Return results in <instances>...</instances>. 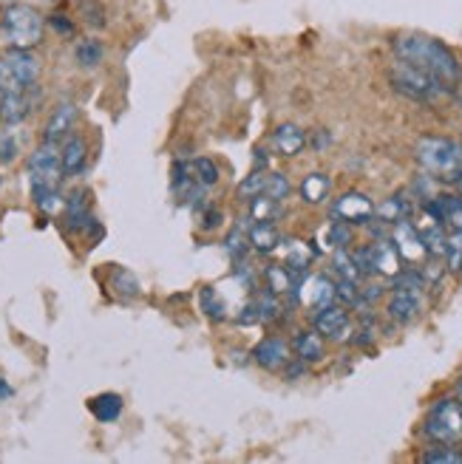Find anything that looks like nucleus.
I'll use <instances>...</instances> for the list:
<instances>
[{
	"mask_svg": "<svg viewBox=\"0 0 462 464\" xmlns=\"http://www.w3.org/2000/svg\"><path fill=\"white\" fill-rule=\"evenodd\" d=\"M446 264L451 272H462V229H451L446 236Z\"/></svg>",
	"mask_w": 462,
	"mask_h": 464,
	"instance_id": "obj_27",
	"label": "nucleus"
},
{
	"mask_svg": "<svg viewBox=\"0 0 462 464\" xmlns=\"http://www.w3.org/2000/svg\"><path fill=\"white\" fill-rule=\"evenodd\" d=\"M279 213H281V201H275L270 196L250 198V216L256 218V221H272Z\"/></svg>",
	"mask_w": 462,
	"mask_h": 464,
	"instance_id": "obj_26",
	"label": "nucleus"
},
{
	"mask_svg": "<svg viewBox=\"0 0 462 464\" xmlns=\"http://www.w3.org/2000/svg\"><path fill=\"white\" fill-rule=\"evenodd\" d=\"M375 216H378V221H383V224H398V221H403V218H408L411 216V204L406 201V196H391V198H386L380 207H375Z\"/></svg>",
	"mask_w": 462,
	"mask_h": 464,
	"instance_id": "obj_21",
	"label": "nucleus"
},
{
	"mask_svg": "<svg viewBox=\"0 0 462 464\" xmlns=\"http://www.w3.org/2000/svg\"><path fill=\"white\" fill-rule=\"evenodd\" d=\"M256 309H259V320L261 323H270V320H275L279 317V295L275 292H264L259 300H256Z\"/></svg>",
	"mask_w": 462,
	"mask_h": 464,
	"instance_id": "obj_34",
	"label": "nucleus"
},
{
	"mask_svg": "<svg viewBox=\"0 0 462 464\" xmlns=\"http://www.w3.org/2000/svg\"><path fill=\"white\" fill-rule=\"evenodd\" d=\"M457 400H459V405H462V377L457 380Z\"/></svg>",
	"mask_w": 462,
	"mask_h": 464,
	"instance_id": "obj_40",
	"label": "nucleus"
},
{
	"mask_svg": "<svg viewBox=\"0 0 462 464\" xmlns=\"http://www.w3.org/2000/svg\"><path fill=\"white\" fill-rule=\"evenodd\" d=\"M264 196H270V198H275V201H284V198L290 196V179L281 176V173H267Z\"/></svg>",
	"mask_w": 462,
	"mask_h": 464,
	"instance_id": "obj_32",
	"label": "nucleus"
},
{
	"mask_svg": "<svg viewBox=\"0 0 462 464\" xmlns=\"http://www.w3.org/2000/svg\"><path fill=\"white\" fill-rule=\"evenodd\" d=\"M332 190V181L329 176H323V173H310L304 181H301V198L307 204H320V201H327Z\"/></svg>",
	"mask_w": 462,
	"mask_h": 464,
	"instance_id": "obj_22",
	"label": "nucleus"
},
{
	"mask_svg": "<svg viewBox=\"0 0 462 464\" xmlns=\"http://www.w3.org/2000/svg\"><path fill=\"white\" fill-rule=\"evenodd\" d=\"M332 221H343V224H369L375 218V204L372 198H369L366 193H343L335 204H332V210H329Z\"/></svg>",
	"mask_w": 462,
	"mask_h": 464,
	"instance_id": "obj_8",
	"label": "nucleus"
},
{
	"mask_svg": "<svg viewBox=\"0 0 462 464\" xmlns=\"http://www.w3.org/2000/svg\"><path fill=\"white\" fill-rule=\"evenodd\" d=\"M298 300H301L304 306H310V309H320V306H327V304H332L335 300V284L329 281L327 275H307L301 284H298Z\"/></svg>",
	"mask_w": 462,
	"mask_h": 464,
	"instance_id": "obj_11",
	"label": "nucleus"
},
{
	"mask_svg": "<svg viewBox=\"0 0 462 464\" xmlns=\"http://www.w3.org/2000/svg\"><path fill=\"white\" fill-rule=\"evenodd\" d=\"M264 277H267V289L275 292V295L295 292V281H292V275H290V269L284 264L281 266H267Z\"/></svg>",
	"mask_w": 462,
	"mask_h": 464,
	"instance_id": "obj_24",
	"label": "nucleus"
},
{
	"mask_svg": "<svg viewBox=\"0 0 462 464\" xmlns=\"http://www.w3.org/2000/svg\"><path fill=\"white\" fill-rule=\"evenodd\" d=\"M459 102H462V91H459Z\"/></svg>",
	"mask_w": 462,
	"mask_h": 464,
	"instance_id": "obj_41",
	"label": "nucleus"
},
{
	"mask_svg": "<svg viewBox=\"0 0 462 464\" xmlns=\"http://www.w3.org/2000/svg\"><path fill=\"white\" fill-rule=\"evenodd\" d=\"M32 91H12V94H4L0 100V122L6 125H17L32 113Z\"/></svg>",
	"mask_w": 462,
	"mask_h": 464,
	"instance_id": "obj_15",
	"label": "nucleus"
},
{
	"mask_svg": "<svg viewBox=\"0 0 462 464\" xmlns=\"http://www.w3.org/2000/svg\"><path fill=\"white\" fill-rule=\"evenodd\" d=\"M40 77V60L32 49H9L0 57V94L12 91H29Z\"/></svg>",
	"mask_w": 462,
	"mask_h": 464,
	"instance_id": "obj_7",
	"label": "nucleus"
},
{
	"mask_svg": "<svg viewBox=\"0 0 462 464\" xmlns=\"http://www.w3.org/2000/svg\"><path fill=\"white\" fill-rule=\"evenodd\" d=\"M423 461L426 464H462V450H457V445H437L423 453Z\"/></svg>",
	"mask_w": 462,
	"mask_h": 464,
	"instance_id": "obj_28",
	"label": "nucleus"
},
{
	"mask_svg": "<svg viewBox=\"0 0 462 464\" xmlns=\"http://www.w3.org/2000/svg\"><path fill=\"white\" fill-rule=\"evenodd\" d=\"M85 161H88V145H85V139H80V136H68V139H65V145H63V150H60V168H63V176H77V173H83Z\"/></svg>",
	"mask_w": 462,
	"mask_h": 464,
	"instance_id": "obj_16",
	"label": "nucleus"
},
{
	"mask_svg": "<svg viewBox=\"0 0 462 464\" xmlns=\"http://www.w3.org/2000/svg\"><path fill=\"white\" fill-rule=\"evenodd\" d=\"M247 241L252 244V249H259V252H272V249H279V244H281V232L275 229L272 221H259L256 227L250 229Z\"/></svg>",
	"mask_w": 462,
	"mask_h": 464,
	"instance_id": "obj_19",
	"label": "nucleus"
},
{
	"mask_svg": "<svg viewBox=\"0 0 462 464\" xmlns=\"http://www.w3.org/2000/svg\"><path fill=\"white\" fill-rule=\"evenodd\" d=\"M74 57L83 68H97L105 57V49H103V43L100 40H80L77 43V49H74Z\"/></svg>",
	"mask_w": 462,
	"mask_h": 464,
	"instance_id": "obj_23",
	"label": "nucleus"
},
{
	"mask_svg": "<svg viewBox=\"0 0 462 464\" xmlns=\"http://www.w3.org/2000/svg\"><path fill=\"white\" fill-rule=\"evenodd\" d=\"M202 309L211 314L213 320H224L227 317V306H224V300L219 297L216 289H204L202 292Z\"/></svg>",
	"mask_w": 462,
	"mask_h": 464,
	"instance_id": "obj_31",
	"label": "nucleus"
},
{
	"mask_svg": "<svg viewBox=\"0 0 462 464\" xmlns=\"http://www.w3.org/2000/svg\"><path fill=\"white\" fill-rule=\"evenodd\" d=\"M91 413L97 416L100 422H113V420H120V413H123V397L120 393H100V397L91 400Z\"/></svg>",
	"mask_w": 462,
	"mask_h": 464,
	"instance_id": "obj_20",
	"label": "nucleus"
},
{
	"mask_svg": "<svg viewBox=\"0 0 462 464\" xmlns=\"http://www.w3.org/2000/svg\"><path fill=\"white\" fill-rule=\"evenodd\" d=\"M77 122V108L72 102H60L54 108V113L49 116V122H45V130H43V142L45 145H60L68 139Z\"/></svg>",
	"mask_w": 462,
	"mask_h": 464,
	"instance_id": "obj_12",
	"label": "nucleus"
},
{
	"mask_svg": "<svg viewBox=\"0 0 462 464\" xmlns=\"http://www.w3.org/2000/svg\"><path fill=\"white\" fill-rule=\"evenodd\" d=\"M80 9H83V17L88 26H105V12L97 0H80Z\"/></svg>",
	"mask_w": 462,
	"mask_h": 464,
	"instance_id": "obj_35",
	"label": "nucleus"
},
{
	"mask_svg": "<svg viewBox=\"0 0 462 464\" xmlns=\"http://www.w3.org/2000/svg\"><path fill=\"white\" fill-rule=\"evenodd\" d=\"M9 397H12V388L6 385L4 377H0V400H9Z\"/></svg>",
	"mask_w": 462,
	"mask_h": 464,
	"instance_id": "obj_39",
	"label": "nucleus"
},
{
	"mask_svg": "<svg viewBox=\"0 0 462 464\" xmlns=\"http://www.w3.org/2000/svg\"><path fill=\"white\" fill-rule=\"evenodd\" d=\"M388 82L398 94H403L414 102H437V100L454 94L448 85H443L440 80H434L431 74L420 72L418 65L403 63V60H398L388 68Z\"/></svg>",
	"mask_w": 462,
	"mask_h": 464,
	"instance_id": "obj_4",
	"label": "nucleus"
},
{
	"mask_svg": "<svg viewBox=\"0 0 462 464\" xmlns=\"http://www.w3.org/2000/svg\"><path fill=\"white\" fill-rule=\"evenodd\" d=\"M327 238H329V246L346 249V246H349V241H352V224L332 221V224H329V232H327Z\"/></svg>",
	"mask_w": 462,
	"mask_h": 464,
	"instance_id": "obj_33",
	"label": "nucleus"
},
{
	"mask_svg": "<svg viewBox=\"0 0 462 464\" xmlns=\"http://www.w3.org/2000/svg\"><path fill=\"white\" fill-rule=\"evenodd\" d=\"M252 360L267 371H279L290 362V345L281 337H264L256 348H252Z\"/></svg>",
	"mask_w": 462,
	"mask_h": 464,
	"instance_id": "obj_13",
	"label": "nucleus"
},
{
	"mask_svg": "<svg viewBox=\"0 0 462 464\" xmlns=\"http://www.w3.org/2000/svg\"><path fill=\"white\" fill-rule=\"evenodd\" d=\"M221 224V210H216V207H211V210L204 213V218H202V227L204 229H216Z\"/></svg>",
	"mask_w": 462,
	"mask_h": 464,
	"instance_id": "obj_37",
	"label": "nucleus"
},
{
	"mask_svg": "<svg viewBox=\"0 0 462 464\" xmlns=\"http://www.w3.org/2000/svg\"><path fill=\"white\" fill-rule=\"evenodd\" d=\"M423 312V300L418 289H395L388 300V317L398 323H411Z\"/></svg>",
	"mask_w": 462,
	"mask_h": 464,
	"instance_id": "obj_14",
	"label": "nucleus"
},
{
	"mask_svg": "<svg viewBox=\"0 0 462 464\" xmlns=\"http://www.w3.org/2000/svg\"><path fill=\"white\" fill-rule=\"evenodd\" d=\"M418 161L434 179H462V145L443 136H423L418 142Z\"/></svg>",
	"mask_w": 462,
	"mask_h": 464,
	"instance_id": "obj_3",
	"label": "nucleus"
},
{
	"mask_svg": "<svg viewBox=\"0 0 462 464\" xmlns=\"http://www.w3.org/2000/svg\"><path fill=\"white\" fill-rule=\"evenodd\" d=\"M111 286L117 289V295H123V297H136V295H140V284H136V277L131 272H125V269L113 272Z\"/></svg>",
	"mask_w": 462,
	"mask_h": 464,
	"instance_id": "obj_30",
	"label": "nucleus"
},
{
	"mask_svg": "<svg viewBox=\"0 0 462 464\" xmlns=\"http://www.w3.org/2000/svg\"><path fill=\"white\" fill-rule=\"evenodd\" d=\"M312 323H315V332L323 334V337H329V340H343L346 334H349V329H352L349 312H346L343 306H338V304L320 306L315 312Z\"/></svg>",
	"mask_w": 462,
	"mask_h": 464,
	"instance_id": "obj_10",
	"label": "nucleus"
},
{
	"mask_svg": "<svg viewBox=\"0 0 462 464\" xmlns=\"http://www.w3.org/2000/svg\"><path fill=\"white\" fill-rule=\"evenodd\" d=\"M29 179H32V198L40 210L54 213L60 207V179H63V168H60V150L57 145H40L32 156H29Z\"/></svg>",
	"mask_w": 462,
	"mask_h": 464,
	"instance_id": "obj_2",
	"label": "nucleus"
},
{
	"mask_svg": "<svg viewBox=\"0 0 462 464\" xmlns=\"http://www.w3.org/2000/svg\"><path fill=\"white\" fill-rule=\"evenodd\" d=\"M292 348H295L298 360H301L304 365H307V362H320L323 357H327V345H323V334H318L315 329H312V332H298Z\"/></svg>",
	"mask_w": 462,
	"mask_h": 464,
	"instance_id": "obj_18",
	"label": "nucleus"
},
{
	"mask_svg": "<svg viewBox=\"0 0 462 464\" xmlns=\"http://www.w3.org/2000/svg\"><path fill=\"white\" fill-rule=\"evenodd\" d=\"M52 26H54L60 34H74V23L68 20L65 14H52Z\"/></svg>",
	"mask_w": 462,
	"mask_h": 464,
	"instance_id": "obj_36",
	"label": "nucleus"
},
{
	"mask_svg": "<svg viewBox=\"0 0 462 464\" xmlns=\"http://www.w3.org/2000/svg\"><path fill=\"white\" fill-rule=\"evenodd\" d=\"M312 145H315L318 150H323V148H327V145H329V136H327V133H320V136H315V142H312Z\"/></svg>",
	"mask_w": 462,
	"mask_h": 464,
	"instance_id": "obj_38",
	"label": "nucleus"
},
{
	"mask_svg": "<svg viewBox=\"0 0 462 464\" xmlns=\"http://www.w3.org/2000/svg\"><path fill=\"white\" fill-rule=\"evenodd\" d=\"M0 32H4L12 49H34V45L43 40L45 20L34 6L12 4V6H6L4 17H0Z\"/></svg>",
	"mask_w": 462,
	"mask_h": 464,
	"instance_id": "obj_5",
	"label": "nucleus"
},
{
	"mask_svg": "<svg viewBox=\"0 0 462 464\" xmlns=\"http://www.w3.org/2000/svg\"><path fill=\"white\" fill-rule=\"evenodd\" d=\"M0 139H4V136H0Z\"/></svg>",
	"mask_w": 462,
	"mask_h": 464,
	"instance_id": "obj_42",
	"label": "nucleus"
},
{
	"mask_svg": "<svg viewBox=\"0 0 462 464\" xmlns=\"http://www.w3.org/2000/svg\"><path fill=\"white\" fill-rule=\"evenodd\" d=\"M391 49H395L398 60L418 65L420 72L440 80L451 91L462 82V65L443 40L423 32H400L391 40Z\"/></svg>",
	"mask_w": 462,
	"mask_h": 464,
	"instance_id": "obj_1",
	"label": "nucleus"
},
{
	"mask_svg": "<svg viewBox=\"0 0 462 464\" xmlns=\"http://www.w3.org/2000/svg\"><path fill=\"white\" fill-rule=\"evenodd\" d=\"M264 188H267V170H252L241 184H239V198H256V196H264Z\"/></svg>",
	"mask_w": 462,
	"mask_h": 464,
	"instance_id": "obj_29",
	"label": "nucleus"
},
{
	"mask_svg": "<svg viewBox=\"0 0 462 464\" xmlns=\"http://www.w3.org/2000/svg\"><path fill=\"white\" fill-rule=\"evenodd\" d=\"M395 249H398V255H400V261H408L411 266L414 264H420L423 258H428V252H426V246H423V238H420V232H418V227H414L408 218H403V221H398L395 224Z\"/></svg>",
	"mask_w": 462,
	"mask_h": 464,
	"instance_id": "obj_9",
	"label": "nucleus"
},
{
	"mask_svg": "<svg viewBox=\"0 0 462 464\" xmlns=\"http://www.w3.org/2000/svg\"><path fill=\"white\" fill-rule=\"evenodd\" d=\"M272 148L279 150L281 156H298L307 148V133L298 125L287 122V125H281L279 130L272 133Z\"/></svg>",
	"mask_w": 462,
	"mask_h": 464,
	"instance_id": "obj_17",
	"label": "nucleus"
},
{
	"mask_svg": "<svg viewBox=\"0 0 462 464\" xmlns=\"http://www.w3.org/2000/svg\"><path fill=\"white\" fill-rule=\"evenodd\" d=\"M423 433L434 445H459L462 442V405L457 397L437 400L423 422Z\"/></svg>",
	"mask_w": 462,
	"mask_h": 464,
	"instance_id": "obj_6",
	"label": "nucleus"
},
{
	"mask_svg": "<svg viewBox=\"0 0 462 464\" xmlns=\"http://www.w3.org/2000/svg\"><path fill=\"white\" fill-rule=\"evenodd\" d=\"M191 170H193V179L202 184V188H213V184L219 181V165L213 159H207V156L193 159Z\"/></svg>",
	"mask_w": 462,
	"mask_h": 464,
	"instance_id": "obj_25",
	"label": "nucleus"
}]
</instances>
